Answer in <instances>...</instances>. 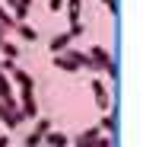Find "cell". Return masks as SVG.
Instances as JSON below:
<instances>
[{
    "label": "cell",
    "mask_w": 143,
    "mask_h": 147,
    "mask_svg": "<svg viewBox=\"0 0 143 147\" xmlns=\"http://www.w3.org/2000/svg\"><path fill=\"white\" fill-rule=\"evenodd\" d=\"M19 112L26 118H38V102H35V90H22L19 93Z\"/></svg>",
    "instance_id": "1"
},
{
    "label": "cell",
    "mask_w": 143,
    "mask_h": 147,
    "mask_svg": "<svg viewBox=\"0 0 143 147\" xmlns=\"http://www.w3.org/2000/svg\"><path fill=\"white\" fill-rule=\"evenodd\" d=\"M92 93H95V106L99 109H111V99H108V90H105V83L102 80H92Z\"/></svg>",
    "instance_id": "2"
},
{
    "label": "cell",
    "mask_w": 143,
    "mask_h": 147,
    "mask_svg": "<svg viewBox=\"0 0 143 147\" xmlns=\"http://www.w3.org/2000/svg\"><path fill=\"white\" fill-rule=\"evenodd\" d=\"M41 144H45V147H67V144H70V138H67L64 131H54V128H51V131L41 138Z\"/></svg>",
    "instance_id": "3"
},
{
    "label": "cell",
    "mask_w": 143,
    "mask_h": 147,
    "mask_svg": "<svg viewBox=\"0 0 143 147\" xmlns=\"http://www.w3.org/2000/svg\"><path fill=\"white\" fill-rule=\"evenodd\" d=\"M89 58H92L95 64H99L102 70L111 64V55H108V48H102V45H92V48H89Z\"/></svg>",
    "instance_id": "4"
},
{
    "label": "cell",
    "mask_w": 143,
    "mask_h": 147,
    "mask_svg": "<svg viewBox=\"0 0 143 147\" xmlns=\"http://www.w3.org/2000/svg\"><path fill=\"white\" fill-rule=\"evenodd\" d=\"M70 45H73V35H70V32H61V35L51 38V51H54V55H64Z\"/></svg>",
    "instance_id": "5"
},
{
    "label": "cell",
    "mask_w": 143,
    "mask_h": 147,
    "mask_svg": "<svg viewBox=\"0 0 143 147\" xmlns=\"http://www.w3.org/2000/svg\"><path fill=\"white\" fill-rule=\"evenodd\" d=\"M10 77H13V80L19 83V90H35V80L29 77L26 70H19V67H13V70H10Z\"/></svg>",
    "instance_id": "6"
},
{
    "label": "cell",
    "mask_w": 143,
    "mask_h": 147,
    "mask_svg": "<svg viewBox=\"0 0 143 147\" xmlns=\"http://www.w3.org/2000/svg\"><path fill=\"white\" fill-rule=\"evenodd\" d=\"M29 10H32V0H16V3H13V19L16 22H26Z\"/></svg>",
    "instance_id": "7"
},
{
    "label": "cell",
    "mask_w": 143,
    "mask_h": 147,
    "mask_svg": "<svg viewBox=\"0 0 143 147\" xmlns=\"http://www.w3.org/2000/svg\"><path fill=\"white\" fill-rule=\"evenodd\" d=\"M13 29H16V35H19L22 42H35V38H38V32H35V29L29 26V22H16Z\"/></svg>",
    "instance_id": "8"
},
{
    "label": "cell",
    "mask_w": 143,
    "mask_h": 147,
    "mask_svg": "<svg viewBox=\"0 0 143 147\" xmlns=\"http://www.w3.org/2000/svg\"><path fill=\"white\" fill-rule=\"evenodd\" d=\"M54 67H57V70H67V74H76V70H80L67 55H54Z\"/></svg>",
    "instance_id": "9"
},
{
    "label": "cell",
    "mask_w": 143,
    "mask_h": 147,
    "mask_svg": "<svg viewBox=\"0 0 143 147\" xmlns=\"http://www.w3.org/2000/svg\"><path fill=\"white\" fill-rule=\"evenodd\" d=\"M0 55L10 58V61H16V58H19V45H13V42H0Z\"/></svg>",
    "instance_id": "10"
},
{
    "label": "cell",
    "mask_w": 143,
    "mask_h": 147,
    "mask_svg": "<svg viewBox=\"0 0 143 147\" xmlns=\"http://www.w3.org/2000/svg\"><path fill=\"white\" fill-rule=\"evenodd\" d=\"M99 134H102V128H95V125H92V128H86V131H80V134H76L73 141H95V138H99Z\"/></svg>",
    "instance_id": "11"
},
{
    "label": "cell",
    "mask_w": 143,
    "mask_h": 147,
    "mask_svg": "<svg viewBox=\"0 0 143 147\" xmlns=\"http://www.w3.org/2000/svg\"><path fill=\"white\" fill-rule=\"evenodd\" d=\"M51 125H54V121H51V118H45V115H41V118H38V121H35V128H32V131H38V134H41V138H45V134H48V131H51Z\"/></svg>",
    "instance_id": "12"
},
{
    "label": "cell",
    "mask_w": 143,
    "mask_h": 147,
    "mask_svg": "<svg viewBox=\"0 0 143 147\" xmlns=\"http://www.w3.org/2000/svg\"><path fill=\"white\" fill-rule=\"evenodd\" d=\"M114 121H118V112H111V109H108V112H105V118H102V128H105V131H114V128H118Z\"/></svg>",
    "instance_id": "13"
},
{
    "label": "cell",
    "mask_w": 143,
    "mask_h": 147,
    "mask_svg": "<svg viewBox=\"0 0 143 147\" xmlns=\"http://www.w3.org/2000/svg\"><path fill=\"white\" fill-rule=\"evenodd\" d=\"M0 26H3V29H13V26H16V19H13V13H7L3 7H0Z\"/></svg>",
    "instance_id": "14"
},
{
    "label": "cell",
    "mask_w": 143,
    "mask_h": 147,
    "mask_svg": "<svg viewBox=\"0 0 143 147\" xmlns=\"http://www.w3.org/2000/svg\"><path fill=\"white\" fill-rule=\"evenodd\" d=\"M3 96H13V90H10V80H7V74L0 70V99Z\"/></svg>",
    "instance_id": "15"
},
{
    "label": "cell",
    "mask_w": 143,
    "mask_h": 147,
    "mask_svg": "<svg viewBox=\"0 0 143 147\" xmlns=\"http://www.w3.org/2000/svg\"><path fill=\"white\" fill-rule=\"evenodd\" d=\"M26 147H41V134H38V131H32V134L26 138Z\"/></svg>",
    "instance_id": "16"
},
{
    "label": "cell",
    "mask_w": 143,
    "mask_h": 147,
    "mask_svg": "<svg viewBox=\"0 0 143 147\" xmlns=\"http://www.w3.org/2000/svg\"><path fill=\"white\" fill-rule=\"evenodd\" d=\"M92 147H111V138H102V134H99V138L92 141Z\"/></svg>",
    "instance_id": "17"
},
{
    "label": "cell",
    "mask_w": 143,
    "mask_h": 147,
    "mask_svg": "<svg viewBox=\"0 0 143 147\" xmlns=\"http://www.w3.org/2000/svg\"><path fill=\"white\" fill-rule=\"evenodd\" d=\"M64 3H67V0H51L48 7H51V13H57V10H64Z\"/></svg>",
    "instance_id": "18"
},
{
    "label": "cell",
    "mask_w": 143,
    "mask_h": 147,
    "mask_svg": "<svg viewBox=\"0 0 143 147\" xmlns=\"http://www.w3.org/2000/svg\"><path fill=\"white\" fill-rule=\"evenodd\" d=\"M102 3H105V7L111 10V13H118V0H102Z\"/></svg>",
    "instance_id": "19"
},
{
    "label": "cell",
    "mask_w": 143,
    "mask_h": 147,
    "mask_svg": "<svg viewBox=\"0 0 143 147\" xmlns=\"http://www.w3.org/2000/svg\"><path fill=\"white\" fill-rule=\"evenodd\" d=\"M0 147H10V138L7 134H0Z\"/></svg>",
    "instance_id": "20"
},
{
    "label": "cell",
    "mask_w": 143,
    "mask_h": 147,
    "mask_svg": "<svg viewBox=\"0 0 143 147\" xmlns=\"http://www.w3.org/2000/svg\"><path fill=\"white\" fill-rule=\"evenodd\" d=\"M0 42H7V29H0Z\"/></svg>",
    "instance_id": "21"
},
{
    "label": "cell",
    "mask_w": 143,
    "mask_h": 147,
    "mask_svg": "<svg viewBox=\"0 0 143 147\" xmlns=\"http://www.w3.org/2000/svg\"><path fill=\"white\" fill-rule=\"evenodd\" d=\"M13 3H16V0H7V7H10V10H13Z\"/></svg>",
    "instance_id": "22"
},
{
    "label": "cell",
    "mask_w": 143,
    "mask_h": 147,
    "mask_svg": "<svg viewBox=\"0 0 143 147\" xmlns=\"http://www.w3.org/2000/svg\"><path fill=\"white\" fill-rule=\"evenodd\" d=\"M0 29H3V26H0Z\"/></svg>",
    "instance_id": "23"
},
{
    "label": "cell",
    "mask_w": 143,
    "mask_h": 147,
    "mask_svg": "<svg viewBox=\"0 0 143 147\" xmlns=\"http://www.w3.org/2000/svg\"><path fill=\"white\" fill-rule=\"evenodd\" d=\"M41 147H45V144H41Z\"/></svg>",
    "instance_id": "24"
}]
</instances>
